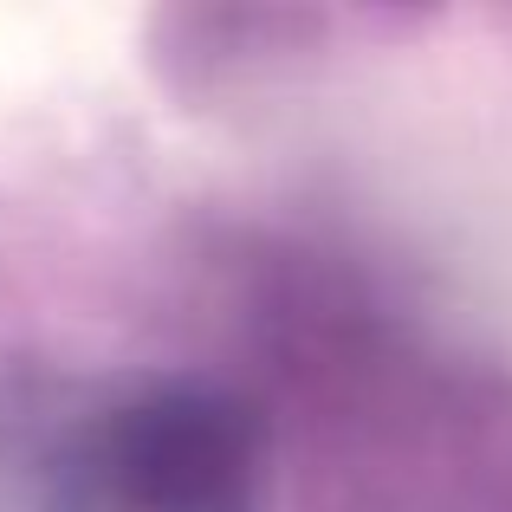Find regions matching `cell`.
<instances>
[{
  "label": "cell",
  "instance_id": "6da1fadb",
  "mask_svg": "<svg viewBox=\"0 0 512 512\" xmlns=\"http://www.w3.org/2000/svg\"><path fill=\"white\" fill-rule=\"evenodd\" d=\"M402 188L512 325V78L454 65L402 98Z\"/></svg>",
  "mask_w": 512,
  "mask_h": 512
}]
</instances>
